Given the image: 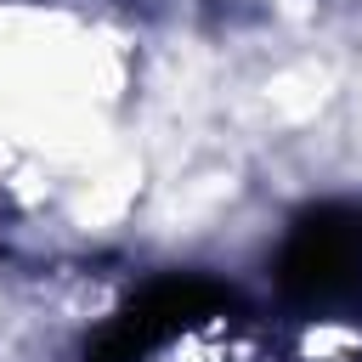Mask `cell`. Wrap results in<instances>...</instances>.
<instances>
[{
	"label": "cell",
	"mask_w": 362,
	"mask_h": 362,
	"mask_svg": "<svg viewBox=\"0 0 362 362\" xmlns=\"http://www.w3.org/2000/svg\"><path fill=\"white\" fill-rule=\"evenodd\" d=\"M226 311H238V294L198 272L153 277L119 317H107V328L90 339L85 362H153L175 339H187L209 322H226Z\"/></svg>",
	"instance_id": "1"
},
{
	"label": "cell",
	"mask_w": 362,
	"mask_h": 362,
	"mask_svg": "<svg viewBox=\"0 0 362 362\" xmlns=\"http://www.w3.org/2000/svg\"><path fill=\"white\" fill-rule=\"evenodd\" d=\"M277 288L300 311H334L362 294V204H317L277 255Z\"/></svg>",
	"instance_id": "2"
}]
</instances>
